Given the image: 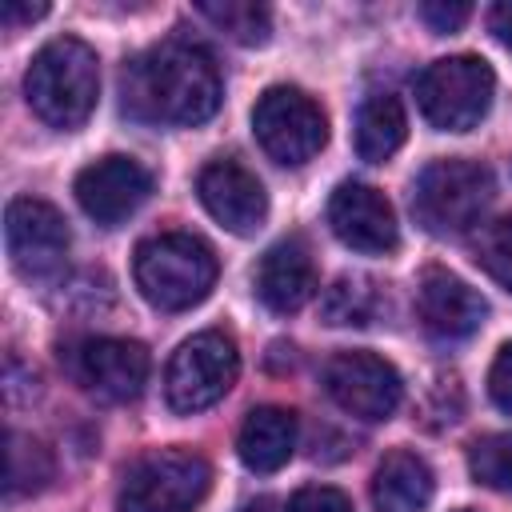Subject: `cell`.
Masks as SVG:
<instances>
[{"label":"cell","instance_id":"6da1fadb","mask_svg":"<svg viewBox=\"0 0 512 512\" xmlns=\"http://www.w3.org/2000/svg\"><path fill=\"white\" fill-rule=\"evenodd\" d=\"M220 72L192 40H164L124 68V112L152 124H204L220 108Z\"/></svg>","mask_w":512,"mask_h":512},{"label":"cell","instance_id":"7a4b0ae2","mask_svg":"<svg viewBox=\"0 0 512 512\" xmlns=\"http://www.w3.org/2000/svg\"><path fill=\"white\" fill-rule=\"evenodd\" d=\"M24 96L44 124L64 128V132L80 128L92 116L96 96H100L96 52L76 36L48 40L24 72Z\"/></svg>","mask_w":512,"mask_h":512},{"label":"cell","instance_id":"3957f363","mask_svg":"<svg viewBox=\"0 0 512 512\" xmlns=\"http://www.w3.org/2000/svg\"><path fill=\"white\" fill-rule=\"evenodd\" d=\"M132 276H136L140 296L152 308L184 312L212 292L220 264H216V252L208 240H200L192 232H160L136 248Z\"/></svg>","mask_w":512,"mask_h":512},{"label":"cell","instance_id":"277c9868","mask_svg":"<svg viewBox=\"0 0 512 512\" xmlns=\"http://www.w3.org/2000/svg\"><path fill=\"white\" fill-rule=\"evenodd\" d=\"M496 196V180L480 160L448 156L420 168L412 184V212L432 236H460L468 232Z\"/></svg>","mask_w":512,"mask_h":512},{"label":"cell","instance_id":"5b68a950","mask_svg":"<svg viewBox=\"0 0 512 512\" xmlns=\"http://www.w3.org/2000/svg\"><path fill=\"white\" fill-rule=\"evenodd\" d=\"M212 488V468L192 448H156L128 464L116 508L120 512H192Z\"/></svg>","mask_w":512,"mask_h":512},{"label":"cell","instance_id":"8992f818","mask_svg":"<svg viewBox=\"0 0 512 512\" xmlns=\"http://www.w3.org/2000/svg\"><path fill=\"white\" fill-rule=\"evenodd\" d=\"M496 96V76L488 68V60L480 56H444L432 60L420 76H416V104L424 112V120L440 132H468L476 128Z\"/></svg>","mask_w":512,"mask_h":512},{"label":"cell","instance_id":"52a82bcc","mask_svg":"<svg viewBox=\"0 0 512 512\" xmlns=\"http://www.w3.org/2000/svg\"><path fill=\"white\" fill-rule=\"evenodd\" d=\"M236 376H240L236 340L220 328H208V332L188 336L172 352L168 372H164V396H168L172 412L192 416V412H204L216 400H224V392L236 384Z\"/></svg>","mask_w":512,"mask_h":512},{"label":"cell","instance_id":"ba28073f","mask_svg":"<svg viewBox=\"0 0 512 512\" xmlns=\"http://www.w3.org/2000/svg\"><path fill=\"white\" fill-rule=\"evenodd\" d=\"M252 132L276 164L296 168L328 144V116L308 92L292 84H272L252 108Z\"/></svg>","mask_w":512,"mask_h":512},{"label":"cell","instance_id":"9c48e42d","mask_svg":"<svg viewBox=\"0 0 512 512\" xmlns=\"http://www.w3.org/2000/svg\"><path fill=\"white\" fill-rule=\"evenodd\" d=\"M324 392L336 400V408H344L356 420H388L400 408L404 380L384 356L348 348V352L328 356Z\"/></svg>","mask_w":512,"mask_h":512},{"label":"cell","instance_id":"30bf717a","mask_svg":"<svg viewBox=\"0 0 512 512\" xmlns=\"http://www.w3.org/2000/svg\"><path fill=\"white\" fill-rule=\"evenodd\" d=\"M4 244L24 276H52L68 256V224L64 216L36 196H16L4 212Z\"/></svg>","mask_w":512,"mask_h":512},{"label":"cell","instance_id":"8fae6325","mask_svg":"<svg viewBox=\"0 0 512 512\" xmlns=\"http://www.w3.org/2000/svg\"><path fill=\"white\" fill-rule=\"evenodd\" d=\"M328 228L336 232L340 244L364 256H388L400 244V228L388 196L360 180L336 184V192L328 196Z\"/></svg>","mask_w":512,"mask_h":512},{"label":"cell","instance_id":"7c38bea8","mask_svg":"<svg viewBox=\"0 0 512 512\" xmlns=\"http://www.w3.org/2000/svg\"><path fill=\"white\" fill-rule=\"evenodd\" d=\"M72 192L96 224L112 228L152 196V172L132 156H100L88 168H80Z\"/></svg>","mask_w":512,"mask_h":512},{"label":"cell","instance_id":"4fadbf2b","mask_svg":"<svg viewBox=\"0 0 512 512\" xmlns=\"http://www.w3.org/2000/svg\"><path fill=\"white\" fill-rule=\"evenodd\" d=\"M196 192H200V204L208 208V216L216 224H224L228 232H236V236H252L268 220L264 184L244 164H236L228 156H220V160L200 168Z\"/></svg>","mask_w":512,"mask_h":512},{"label":"cell","instance_id":"5bb4252c","mask_svg":"<svg viewBox=\"0 0 512 512\" xmlns=\"http://www.w3.org/2000/svg\"><path fill=\"white\" fill-rule=\"evenodd\" d=\"M416 316L424 324L428 336L436 340H464L472 336L484 316H488V300L460 280L448 268H424L420 284H416Z\"/></svg>","mask_w":512,"mask_h":512},{"label":"cell","instance_id":"9a60e30c","mask_svg":"<svg viewBox=\"0 0 512 512\" xmlns=\"http://www.w3.org/2000/svg\"><path fill=\"white\" fill-rule=\"evenodd\" d=\"M80 380L108 400H136L148 384V348L124 336H92L76 352Z\"/></svg>","mask_w":512,"mask_h":512},{"label":"cell","instance_id":"2e32d148","mask_svg":"<svg viewBox=\"0 0 512 512\" xmlns=\"http://www.w3.org/2000/svg\"><path fill=\"white\" fill-rule=\"evenodd\" d=\"M312 292H316V264H312L308 244L300 236L276 240L256 264V296L264 300V308L288 316L304 308Z\"/></svg>","mask_w":512,"mask_h":512},{"label":"cell","instance_id":"e0dca14e","mask_svg":"<svg viewBox=\"0 0 512 512\" xmlns=\"http://www.w3.org/2000/svg\"><path fill=\"white\" fill-rule=\"evenodd\" d=\"M436 480L420 452L392 448L372 476V504L376 512H424L432 504Z\"/></svg>","mask_w":512,"mask_h":512},{"label":"cell","instance_id":"ac0fdd59","mask_svg":"<svg viewBox=\"0 0 512 512\" xmlns=\"http://www.w3.org/2000/svg\"><path fill=\"white\" fill-rule=\"evenodd\" d=\"M296 436H300L296 412L292 408L264 404V408H252L248 412V420L240 428V440H236V452H240L244 468H252V472H276V468H284L292 460Z\"/></svg>","mask_w":512,"mask_h":512},{"label":"cell","instance_id":"d6986e66","mask_svg":"<svg viewBox=\"0 0 512 512\" xmlns=\"http://www.w3.org/2000/svg\"><path fill=\"white\" fill-rule=\"evenodd\" d=\"M408 136L404 104L392 92H372L356 108V152L368 164H384Z\"/></svg>","mask_w":512,"mask_h":512},{"label":"cell","instance_id":"ffe728a7","mask_svg":"<svg viewBox=\"0 0 512 512\" xmlns=\"http://www.w3.org/2000/svg\"><path fill=\"white\" fill-rule=\"evenodd\" d=\"M196 12L236 44H264L272 32V12L256 0H200Z\"/></svg>","mask_w":512,"mask_h":512},{"label":"cell","instance_id":"44dd1931","mask_svg":"<svg viewBox=\"0 0 512 512\" xmlns=\"http://www.w3.org/2000/svg\"><path fill=\"white\" fill-rule=\"evenodd\" d=\"M56 464H52V452L24 436V432H8V496H32L40 492L48 480H52Z\"/></svg>","mask_w":512,"mask_h":512},{"label":"cell","instance_id":"7402d4cb","mask_svg":"<svg viewBox=\"0 0 512 512\" xmlns=\"http://www.w3.org/2000/svg\"><path fill=\"white\" fill-rule=\"evenodd\" d=\"M468 472L476 484L512 492V432H492L472 440L468 448Z\"/></svg>","mask_w":512,"mask_h":512},{"label":"cell","instance_id":"603a6c76","mask_svg":"<svg viewBox=\"0 0 512 512\" xmlns=\"http://www.w3.org/2000/svg\"><path fill=\"white\" fill-rule=\"evenodd\" d=\"M320 312H324L328 324H368L372 312H376V292L364 276H340L324 292Z\"/></svg>","mask_w":512,"mask_h":512},{"label":"cell","instance_id":"cb8c5ba5","mask_svg":"<svg viewBox=\"0 0 512 512\" xmlns=\"http://www.w3.org/2000/svg\"><path fill=\"white\" fill-rule=\"evenodd\" d=\"M476 264L504 288H512V216H500L476 236Z\"/></svg>","mask_w":512,"mask_h":512},{"label":"cell","instance_id":"d4e9b609","mask_svg":"<svg viewBox=\"0 0 512 512\" xmlns=\"http://www.w3.org/2000/svg\"><path fill=\"white\" fill-rule=\"evenodd\" d=\"M288 512H352V500L340 488L328 484H308L288 500Z\"/></svg>","mask_w":512,"mask_h":512},{"label":"cell","instance_id":"484cf974","mask_svg":"<svg viewBox=\"0 0 512 512\" xmlns=\"http://www.w3.org/2000/svg\"><path fill=\"white\" fill-rule=\"evenodd\" d=\"M468 16H472V8H468L464 0H424V4H420V20H424L432 32H456Z\"/></svg>","mask_w":512,"mask_h":512},{"label":"cell","instance_id":"4316f807","mask_svg":"<svg viewBox=\"0 0 512 512\" xmlns=\"http://www.w3.org/2000/svg\"><path fill=\"white\" fill-rule=\"evenodd\" d=\"M488 396H492V404L500 408V412H508L512 416V340L496 352V360H492V372H488Z\"/></svg>","mask_w":512,"mask_h":512},{"label":"cell","instance_id":"83f0119b","mask_svg":"<svg viewBox=\"0 0 512 512\" xmlns=\"http://www.w3.org/2000/svg\"><path fill=\"white\" fill-rule=\"evenodd\" d=\"M488 28L504 48H512V0H500L488 8Z\"/></svg>","mask_w":512,"mask_h":512},{"label":"cell","instance_id":"f1b7e54d","mask_svg":"<svg viewBox=\"0 0 512 512\" xmlns=\"http://www.w3.org/2000/svg\"><path fill=\"white\" fill-rule=\"evenodd\" d=\"M44 12H48V4H20V0H4V8H0L4 24H24V20H40Z\"/></svg>","mask_w":512,"mask_h":512},{"label":"cell","instance_id":"f546056e","mask_svg":"<svg viewBox=\"0 0 512 512\" xmlns=\"http://www.w3.org/2000/svg\"><path fill=\"white\" fill-rule=\"evenodd\" d=\"M240 512H280V504H276L272 496H256V500H248Z\"/></svg>","mask_w":512,"mask_h":512},{"label":"cell","instance_id":"4dcf8cb0","mask_svg":"<svg viewBox=\"0 0 512 512\" xmlns=\"http://www.w3.org/2000/svg\"><path fill=\"white\" fill-rule=\"evenodd\" d=\"M456 512H476V508H456Z\"/></svg>","mask_w":512,"mask_h":512}]
</instances>
